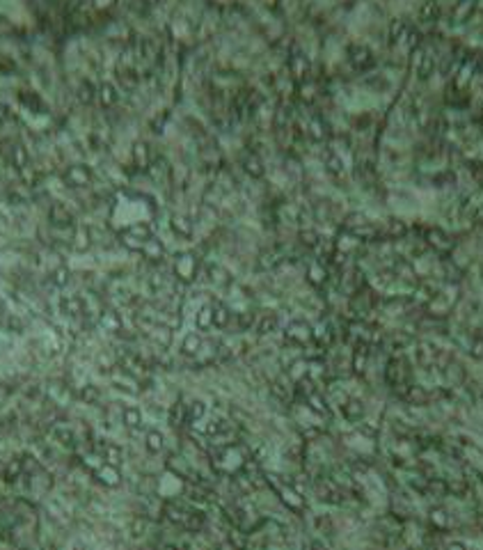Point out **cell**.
Here are the masks:
<instances>
[{
    "mask_svg": "<svg viewBox=\"0 0 483 550\" xmlns=\"http://www.w3.org/2000/svg\"><path fill=\"white\" fill-rule=\"evenodd\" d=\"M142 252H145L147 259H151V261H158V259H163V255H165V245H163L158 239H149V241L145 243Z\"/></svg>",
    "mask_w": 483,
    "mask_h": 550,
    "instance_id": "obj_3",
    "label": "cell"
},
{
    "mask_svg": "<svg viewBox=\"0 0 483 550\" xmlns=\"http://www.w3.org/2000/svg\"><path fill=\"white\" fill-rule=\"evenodd\" d=\"M341 408H344V415H346L350 422H357V420H360V417L364 415L362 401H355V399H348L346 406H341Z\"/></svg>",
    "mask_w": 483,
    "mask_h": 550,
    "instance_id": "obj_4",
    "label": "cell"
},
{
    "mask_svg": "<svg viewBox=\"0 0 483 550\" xmlns=\"http://www.w3.org/2000/svg\"><path fill=\"white\" fill-rule=\"evenodd\" d=\"M245 172H250L252 177H261L264 174V165L259 161V156H248L245 161Z\"/></svg>",
    "mask_w": 483,
    "mask_h": 550,
    "instance_id": "obj_9",
    "label": "cell"
},
{
    "mask_svg": "<svg viewBox=\"0 0 483 550\" xmlns=\"http://www.w3.org/2000/svg\"><path fill=\"white\" fill-rule=\"evenodd\" d=\"M213 309V324L220 326V328H225L227 321H229V312H227L225 305H216V308H211Z\"/></svg>",
    "mask_w": 483,
    "mask_h": 550,
    "instance_id": "obj_10",
    "label": "cell"
},
{
    "mask_svg": "<svg viewBox=\"0 0 483 550\" xmlns=\"http://www.w3.org/2000/svg\"><path fill=\"white\" fill-rule=\"evenodd\" d=\"M309 277H312V282H323L325 280V271H323L318 264H312V268H309Z\"/></svg>",
    "mask_w": 483,
    "mask_h": 550,
    "instance_id": "obj_18",
    "label": "cell"
},
{
    "mask_svg": "<svg viewBox=\"0 0 483 550\" xmlns=\"http://www.w3.org/2000/svg\"><path fill=\"white\" fill-rule=\"evenodd\" d=\"M364 364H366V351L360 348V353H355V372H364Z\"/></svg>",
    "mask_w": 483,
    "mask_h": 550,
    "instance_id": "obj_22",
    "label": "cell"
},
{
    "mask_svg": "<svg viewBox=\"0 0 483 550\" xmlns=\"http://www.w3.org/2000/svg\"><path fill=\"white\" fill-rule=\"evenodd\" d=\"M270 328H275V316L273 314H268L266 319H261V324H259V332H261V335H266Z\"/></svg>",
    "mask_w": 483,
    "mask_h": 550,
    "instance_id": "obj_21",
    "label": "cell"
},
{
    "mask_svg": "<svg viewBox=\"0 0 483 550\" xmlns=\"http://www.w3.org/2000/svg\"><path fill=\"white\" fill-rule=\"evenodd\" d=\"M211 324H213V309L206 305V308H201L200 314H197V326H200L201 330H206Z\"/></svg>",
    "mask_w": 483,
    "mask_h": 550,
    "instance_id": "obj_11",
    "label": "cell"
},
{
    "mask_svg": "<svg viewBox=\"0 0 483 550\" xmlns=\"http://www.w3.org/2000/svg\"><path fill=\"white\" fill-rule=\"evenodd\" d=\"M124 422H126L129 427H140V411H137V408H126V412H124Z\"/></svg>",
    "mask_w": 483,
    "mask_h": 550,
    "instance_id": "obj_13",
    "label": "cell"
},
{
    "mask_svg": "<svg viewBox=\"0 0 483 550\" xmlns=\"http://www.w3.org/2000/svg\"><path fill=\"white\" fill-rule=\"evenodd\" d=\"M325 165H328V170L332 172V174H341V170H344V163H341V158H339L337 154H328L325 156Z\"/></svg>",
    "mask_w": 483,
    "mask_h": 550,
    "instance_id": "obj_12",
    "label": "cell"
},
{
    "mask_svg": "<svg viewBox=\"0 0 483 550\" xmlns=\"http://www.w3.org/2000/svg\"><path fill=\"white\" fill-rule=\"evenodd\" d=\"M286 337L293 340V342L305 344V342H309V337H312V328H309L305 321H293V324L286 328Z\"/></svg>",
    "mask_w": 483,
    "mask_h": 550,
    "instance_id": "obj_2",
    "label": "cell"
},
{
    "mask_svg": "<svg viewBox=\"0 0 483 550\" xmlns=\"http://www.w3.org/2000/svg\"><path fill=\"white\" fill-rule=\"evenodd\" d=\"M291 69H293V73H296V78H305V73L309 71V62H307L302 55H296L293 57V62H291Z\"/></svg>",
    "mask_w": 483,
    "mask_h": 550,
    "instance_id": "obj_8",
    "label": "cell"
},
{
    "mask_svg": "<svg viewBox=\"0 0 483 550\" xmlns=\"http://www.w3.org/2000/svg\"><path fill=\"white\" fill-rule=\"evenodd\" d=\"M188 412H190V417H193V420H200L201 415L206 412V406L201 404V401H193L190 408H188Z\"/></svg>",
    "mask_w": 483,
    "mask_h": 550,
    "instance_id": "obj_17",
    "label": "cell"
},
{
    "mask_svg": "<svg viewBox=\"0 0 483 550\" xmlns=\"http://www.w3.org/2000/svg\"><path fill=\"white\" fill-rule=\"evenodd\" d=\"M405 232H408V227L403 225L401 220H392V225H389V234L394 236V239H401V236H405Z\"/></svg>",
    "mask_w": 483,
    "mask_h": 550,
    "instance_id": "obj_16",
    "label": "cell"
},
{
    "mask_svg": "<svg viewBox=\"0 0 483 550\" xmlns=\"http://www.w3.org/2000/svg\"><path fill=\"white\" fill-rule=\"evenodd\" d=\"M401 33H403V23L396 18L394 23L389 25V39L392 41H399V37H401Z\"/></svg>",
    "mask_w": 483,
    "mask_h": 550,
    "instance_id": "obj_20",
    "label": "cell"
},
{
    "mask_svg": "<svg viewBox=\"0 0 483 550\" xmlns=\"http://www.w3.org/2000/svg\"><path fill=\"white\" fill-rule=\"evenodd\" d=\"M200 348H201V337H200V335H195V332L185 335L183 344H181V351H183V353L195 356V353H200Z\"/></svg>",
    "mask_w": 483,
    "mask_h": 550,
    "instance_id": "obj_5",
    "label": "cell"
},
{
    "mask_svg": "<svg viewBox=\"0 0 483 550\" xmlns=\"http://www.w3.org/2000/svg\"><path fill=\"white\" fill-rule=\"evenodd\" d=\"M147 449H149L151 454L161 452L163 449V433H158V431H149V433H147Z\"/></svg>",
    "mask_w": 483,
    "mask_h": 550,
    "instance_id": "obj_7",
    "label": "cell"
},
{
    "mask_svg": "<svg viewBox=\"0 0 483 550\" xmlns=\"http://www.w3.org/2000/svg\"><path fill=\"white\" fill-rule=\"evenodd\" d=\"M133 156H135V163H137V165H140V168H145V165H147V145L137 142Z\"/></svg>",
    "mask_w": 483,
    "mask_h": 550,
    "instance_id": "obj_14",
    "label": "cell"
},
{
    "mask_svg": "<svg viewBox=\"0 0 483 550\" xmlns=\"http://www.w3.org/2000/svg\"><path fill=\"white\" fill-rule=\"evenodd\" d=\"M195 268H197V264H195L193 255H181L177 259V264H174V271H177V275L181 280H193Z\"/></svg>",
    "mask_w": 483,
    "mask_h": 550,
    "instance_id": "obj_1",
    "label": "cell"
},
{
    "mask_svg": "<svg viewBox=\"0 0 483 550\" xmlns=\"http://www.w3.org/2000/svg\"><path fill=\"white\" fill-rule=\"evenodd\" d=\"M172 229L181 236H190L193 234V223L188 218H183V216H177V218L172 220Z\"/></svg>",
    "mask_w": 483,
    "mask_h": 550,
    "instance_id": "obj_6",
    "label": "cell"
},
{
    "mask_svg": "<svg viewBox=\"0 0 483 550\" xmlns=\"http://www.w3.org/2000/svg\"><path fill=\"white\" fill-rule=\"evenodd\" d=\"M300 239H302V243L309 245V248H314L316 243H318V234H316L314 229H302V232H300Z\"/></svg>",
    "mask_w": 483,
    "mask_h": 550,
    "instance_id": "obj_15",
    "label": "cell"
},
{
    "mask_svg": "<svg viewBox=\"0 0 483 550\" xmlns=\"http://www.w3.org/2000/svg\"><path fill=\"white\" fill-rule=\"evenodd\" d=\"M101 101H103V105H110L115 101V89L113 85H103L101 87Z\"/></svg>",
    "mask_w": 483,
    "mask_h": 550,
    "instance_id": "obj_19",
    "label": "cell"
}]
</instances>
